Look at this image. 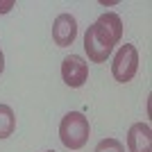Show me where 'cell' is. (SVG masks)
I'll use <instances>...</instances> for the list:
<instances>
[{
  "instance_id": "obj_11",
  "label": "cell",
  "mask_w": 152,
  "mask_h": 152,
  "mask_svg": "<svg viewBox=\"0 0 152 152\" xmlns=\"http://www.w3.org/2000/svg\"><path fill=\"white\" fill-rule=\"evenodd\" d=\"M2 70H5V55L0 50V75H2Z\"/></svg>"
},
{
  "instance_id": "obj_9",
  "label": "cell",
  "mask_w": 152,
  "mask_h": 152,
  "mask_svg": "<svg viewBox=\"0 0 152 152\" xmlns=\"http://www.w3.org/2000/svg\"><path fill=\"white\" fill-rule=\"evenodd\" d=\"M95 152H125V145L118 139H102L95 145Z\"/></svg>"
},
{
  "instance_id": "obj_7",
  "label": "cell",
  "mask_w": 152,
  "mask_h": 152,
  "mask_svg": "<svg viewBox=\"0 0 152 152\" xmlns=\"http://www.w3.org/2000/svg\"><path fill=\"white\" fill-rule=\"evenodd\" d=\"M95 23L104 27V32H109V34L114 37V41H116V43H118V41L123 39V20H121V16H118V14H114V12L100 14Z\"/></svg>"
},
{
  "instance_id": "obj_6",
  "label": "cell",
  "mask_w": 152,
  "mask_h": 152,
  "mask_svg": "<svg viewBox=\"0 0 152 152\" xmlns=\"http://www.w3.org/2000/svg\"><path fill=\"white\" fill-rule=\"evenodd\" d=\"M129 152H152V129L148 123H134L127 132Z\"/></svg>"
},
{
  "instance_id": "obj_5",
  "label": "cell",
  "mask_w": 152,
  "mask_h": 152,
  "mask_svg": "<svg viewBox=\"0 0 152 152\" xmlns=\"http://www.w3.org/2000/svg\"><path fill=\"white\" fill-rule=\"evenodd\" d=\"M75 37H77V20L70 14H59L52 23V41L59 48H66V45H73Z\"/></svg>"
},
{
  "instance_id": "obj_8",
  "label": "cell",
  "mask_w": 152,
  "mask_h": 152,
  "mask_svg": "<svg viewBox=\"0 0 152 152\" xmlns=\"http://www.w3.org/2000/svg\"><path fill=\"white\" fill-rule=\"evenodd\" d=\"M16 129V116L9 104H0V139H9Z\"/></svg>"
},
{
  "instance_id": "obj_12",
  "label": "cell",
  "mask_w": 152,
  "mask_h": 152,
  "mask_svg": "<svg viewBox=\"0 0 152 152\" xmlns=\"http://www.w3.org/2000/svg\"><path fill=\"white\" fill-rule=\"evenodd\" d=\"M45 152H55V150H45Z\"/></svg>"
},
{
  "instance_id": "obj_2",
  "label": "cell",
  "mask_w": 152,
  "mask_h": 152,
  "mask_svg": "<svg viewBox=\"0 0 152 152\" xmlns=\"http://www.w3.org/2000/svg\"><path fill=\"white\" fill-rule=\"evenodd\" d=\"M114 48H116L114 37H111L109 32H104L102 25L93 23V25L86 30V34H84V50L89 55V61L104 64L109 57H111Z\"/></svg>"
},
{
  "instance_id": "obj_4",
  "label": "cell",
  "mask_w": 152,
  "mask_h": 152,
  "mask_svg": "<svg viewBox=\"0 0 152 152\" xmlns=\"http://www.w3.org/2000/svg\"><path fill=\"white\" fill-rule=\"evenodd\" d=\"M61 80L68 84L70 89H80L89 80V64L84 61L80 55H68L61 61Z\"/></svg>"
},
{
  "instance_id": "obj_10",
  "label": "cell",
  "mask_w": 152,
  "mask_h": 152,
  "mask_svg": "<svg viewBox=\"0 0 152 152\" xmlns=\"http://www.w3.org/2000/svg\"><path fill=\"white\" fill-rule=\"evenodd\" d=\"M14 5H16V0H0V14H7Z\"/></svg>"
},
{
  "instance_id": "obj_1",
  "label": "cell",
  "mask_w": 152,
  "mask_h": 152,
  "mask_svg": "<svg viewBox=\"0 0 152 152\" xmlns=\"http://www.w3.org/2000/svg\"><path fill=\"white\" fill-rule=\"evenodd\" d=\"M91 136L89 118L82 111H68L59 123V139L68 150H82Z\"/></svg>"
},
{
  "instance_id": "obj_3",
  "label": "cell",
  "mask_w": 152,
  "mask_h": 152,
  "mask_svg": "<svg viewBox=\"0 0 152 152\" xmlns=\"http://www.w3.org/2000/svg\"><path fill=\"white\" fill-rule=\"evenodd\" d=\"M136 70H139V50H136V45H132V43L121 45L118 52L114 55V61H111L114 80L121 84H127L134 80Z\"/></svg>"
}]
</instances>
